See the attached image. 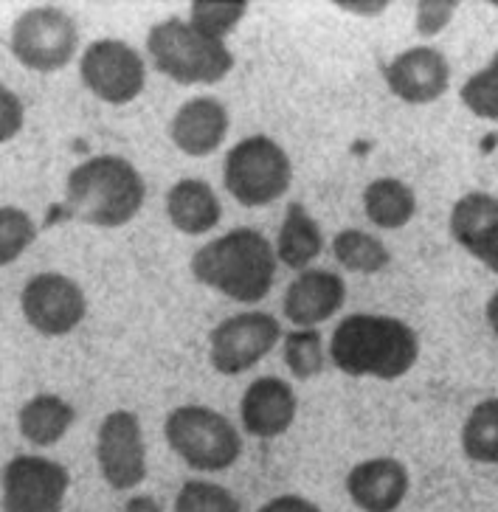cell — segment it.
Segmentation results:
<instances>
[{
  "mask_svg": "<svg viewBox=\"0 0 498 512\" xmlns=\"http://www.w3.org/2000/svg\"><path fill=\"white\" fill-rule=\"evenodd\" d=\"M276 268L279 259L273 242L262 231L248 226L231 228L228 234L214 237L189 259V271L200 285L245 307H254L271 296Z\"/></svg>",
  "mask_w": 498,
  "mask_h": 512,
  "instance_id": "obj_1",
  "label": "cell"
},
{
  "mask_svg": "<svg viewBox=\"0 0 498 512\" xmlns=\"http://www.w3.org/2000/svg\"><path fill=\"white\" fill-rule=\"evenodd\" d=\"M330 361L349 377L400 380L420 361V338L403 318L352 313L332 330Z\"/></svg>",
  "mask_w": 498,
  "mask_h": 512,
  "instance_id": "obj_2",
  "label": "cell"
},
{
  "mask_svg": "<svg viewBox=\"0 0 498 512\" xmlns=\"http://www.w3.org/2000/svg\"><path fill=\"white\" fill-rule=\"evenodd\" d=\"M65 203L88 226L121 228L144 209L147 181L133 161L116 152H102L68 172Z\"/></svg>",
  "mask_w": 498,
  "mask_h": 512,
  "instance_id": "obj_3",
  "label": "cell"
},
{
  "mask_svg": "<svg viewBox=\"0 0 498 512\" xmlns=\"http://www.w3.org/2000/svg\"><path fill=\"white\" fill-rule=\"evenodd\" d=\"M152 68L178 85H217L234 68L226 40H214L183 17L158 20L147 31Z\"/></svg>",
  "mask_w": 498,
  "mask_h": 512,
  "instance_id": "obj_4",
  "label": "cell"
},
{
  "mask_svg": "<svg viewBox=\"0 0 498 512\" xmlns=\"http://www.w3.org/2000/svg\"><path fill=\"white\" fill-rule=\"evenodd\" d=\"M169 451L197 473H223L242 456V434L217 408L186 403L172 408L164 420Z\"/></svg>",
  "mask_w": 498,
  "mask_h": 512,
  "instance_id": "obj_5",
  "label": "cell"
},
{
  "mask_svg": "<svg viewBox=\"0 0 498 512\" xmlns=\"http://www.w3.org/2000/svg\"><path fill=\"white\" fill-rule=\"evenodd\" d=\"M223 186L245 209H265L290 192L293 161L271 136L242 138L223 158Z\"/></svg>",
  "mask_w": 498,
  "mask_h": 512,
  "instance_id": "obj_6",
  "label": "cell"
},
{
  "mask_svg": "<svg viewBox=\"0 0 498 512\" xmlns=\"http://www.w3.org/2000/svg\"><path fill=\"white\" fill-rule=\"evenodd\" d=\"M9 51L34 74H57L74 62L79 26L60 6H34L17 15L9 31Z\"/></svg>",
  "mask_w": 498,
  "mask_h": 512,
  "instance_id": "obj_7",
  "label": "cell"
},
{
  "mask_svg": "<svg viewBox=\"0 0 498 512\" xmlns=\"http://www.w3.org/2000/svg\"><path fill=\"white\" fill-rule=\"evenodd\" d=\"M282 324L265 310H242L223 318L209 332V363L214 372L240 377L262 363L282 344Z\"/></svg>",
  "mask_w": 498,
  "mask_h": 512,
  "instance_id": "obj_8",
  "label": "cell"
},
{
  "mask_svg": "<svg viewBox=\"0 0 498 512\" xmlns=\"http://www.w3.org/2000/svg\"><path fill=\"white\" fill-rule=\"evenodd\" d=\"M82 85L105 105L136 102L147 85V62L127 40L99 37L79 57Z\"/></svg>",
  "mask_w": 498,
  "mask_h": 512,
  "instance_id": "obj_9",
  "label": "cell"
},
{
  "mask_svg": "<svg viewBox=\"0 0 498 512\" xmlns=\"http://www.w3.org/2000/svg\"><path fill=\"white\" fill-rule=\"evenodd\" d=\"M96 465L110 490L130 493L147 479V442L138 414L116 408L102 417L96 428Z\"/></svg>",
  "mask_w": 498,
  "mask_h": 512,
  "instance_id": "obj_10",
  "label": "cell"
},
{
  "mask_svg": "<svg viewBox=\"0 0 498 512\" xmlns=\"http://www.w3.org/2000/svg\"><path fill=\"white\" fill-rule=\"evenodd\" d=\"M20 313L43 338H65L88 318V296L65 273H34L20 290Z\"/></svg>",
  "mask_w": 498,
  "mask_h": 512,
  "instance_id": "obj_11",
  "label": "cell"
},
{
  "mask_svg": "<svg viewBox=\"0 0 498 512\" xmlns=\"http://www.w3.org/2000/svg\"><path fill=\"white\" fill-rule=\"evenodd\" d=\"M71 490L68 467L40 453L12 456L3 467V512H62Z\"/></svg>",
  "mask_w": 498,
  "mask_h": 512,
  "instance_id": "obj_12",
  "label": "cell"
},
{
  "mask_svg": "<svg viewBox=\"0 0 498 512\" xmlns=\"http://www.w3.org/2000/svg\"><path fill=\"white\" fill-rule=\"evenodd\" d=\"M383 82L406 105H434L451 88V62L439 48L411 46L383 65Z\"/></svg>",
  "mask_w": 498,
  "mask_h": 512,
  "instance_id": "obj_13",
  "label": "cell"
},
{
  "mask_svg": "<svg viewBox=\"0 0 498 512\" xmlns=\"http://www.w3.org/2000/svg\"><path fill=\"white\" fill-rule=\"evenodd\" d=\"M299 414L296 389L285 377L265 375L251 380L242 392L240 422L242 431L254 439H279L293 428Z\"/></svg>",
  "mask_w": 498,
  "mask_h": 512,
  "instance_id": "obj_14",
  "label": "cell"
},
{
  "mask_svg": "<svg viewBox=\"0 0 498 512\" xmlns=\"http://www.w3.org/2000/svg\"><path fill=\"white\" fill-rule=\"evenodd\" d=\"M451 240L490 273H498V197L468 192L453 203L448 217Z\"/></svg>",
  "mask_w": 498,
  "mask_h": 512,
  "instance_id": "obj_15",
  "label": "cell"
},
{
  "mask_svg": "<svg viewBox=\"0 0 498 512\" xmlns=\"http://www.w3.org/2000/svg\"><path fill=\"white\" fill-rule=\"evenodd\" d=\"M347 304V282L327 268H307L285 290L282 313L293 327L316 330Z\"/></svg>",
  "mask_w": 498,
  "mask_h": 512,
  "instance_id": "obj_16",
  "label": "cell"
},
{
  "mask_svg": "<svg viewBox=\"0 0 498 512\" xmlns=\"http://www.w3.org/2000/svg\"><path fill=\"white\" fill-rule=\"evenodd\" d=\"M347 496L361 512H397L411 490L408 467L394 456L363 459L347 473Z\"/></svg>",
  "mask_w": 498,
  "mask_h": 512,
  "instance_id": "obj_17",
  "label": "cell"
},
{
  "mask_svg": "<svg viewBox=\"0 0 498 512\" xmlns=\"http://www.w3.org/2000/svg\"><path fill=\"white\" fill-rule=\"evenodd\" d=\"M231 130V113L217 96H195L183 102L169 121L172 144L189 158L214 155L226 144Z\"/></svg>",
  "mask_w": 498,
  "mask_h": 512,
  "instance_id": "obj_18",
  "label": "cell"
},
{
  "mask_svg": "<svg viewBox=\"0 0 498 512\" xmlns=\"http://www.w3.org/2000/svg\"><path fill=\"white\" fill-rule=\"evenodd\" d=\"M169 226L183 237H203L223 220V203L203 178H181L169 186L164 197Z\"/></svg>",
  "mask_w": 498,
  "mask_h": 512,
  "instance_id": "obj_19",
  "label": "cell"
},
{
  "mask_svg": "<svg viewBox=\"0 0 498 512\" xmlns=\"http://www.w3.org/2000/svg\"><path fill=\"white\" fill-rule=\"evenodd\" d=\"M324 231L318 226V220L310 214V209L293 200L285 209L279 234L273 240V251L279 265H285L290 271H307L324 251Z\"/></svg>",
  "mask_w": 498,
  "mask_h": 512,
  "instance_id": "obj_20",
  "label": "cell"
},
{
  "mask_svg": "<svg viewBox=\"0 0 498 512\" xmlns=\"http://www.w3.org/2000/svg\"><path fill=\"white\" fill-rule=\"evenodd\" d=\"M76 408L60 394H34L17 411V431L34 448H54L74 428Z\"/></svg>",
  "mask_w": 498,
  "mask_h": 512,
  "instance_id": "obj_21",
  "label": "cell"
},
{
  "mask_svg": "<svg viewBox=\"0 0 498 512\" xmlns=\"http://www.w3.org/2000/svg\"><path fill=\"white\" fill-rule=\"evenodd\" d=\"M363 214L380 231H400L417 214V195L406 181L383 175L363 189Z\"/></svg>",
  "mask_w": 498,
  "mask_h": 512,
  "instance_id": "obj_22",
  "label": "cell"
},
{
  "mask_svg": "<svg viewBox=\"0 0 498 512\" xmlns=\"http://www.w3.org/2000/svg\"><path fill=\"white\" fill-rule=\"evenodd\" d=\"M332 256L335 262L349 273H363V276H372L389 268L392 254L386 248V242L363 231V228H344L332 237Z\"/></svg>",
  "mask_w": 498,
  "mask_h": 512,
  "instance_id": "obj_23",
  "label": "cell"
},
{
  "mask_svg": "<svg viewBox=\"0 0 498 512\" xmlns=\"http://www.w3.org/2000/svg\"><path fill=\"white\" fill-rule=\"evenodd\" d=\"M459 442L470 462L498 465V397H487L470 408Z\"/></svg>",
  "mask_w": 498,
  "mask_h": 512,
  "instance_id": "obj_24",
  "label": "cell"
},
{
  "mask_svg": "<svg viewBox=\"0 0 498 512\" xmlns=\"http://www.w3.org/2000/svg\"><path fill=\"white\" fill-rule=\"evenodd\" d=\"M282 358L296 380H313L324 369V341L321 332L293 327L282 335Z\"/></svg>",
  "mask_w": 498,
  "mask_h": 512,
  "instance_id": "obj_25",
  "label": "cell"
},
{
  "mask_svg": "<svg viewBox=\"0 0 498 512\" xmlns=\"http://www.w3.org/2000/svg\"><path fill=\"white\" fill-rule=\"evenodd\" d=\"M245 17H248L245 0H195L189 6L186 20L214 40H226L231 31H237Z\"/></svg>",
  "mask_w": 498,
  "mask_h": 512,
  "instance_id": "obj_26",
  "label": "cell"
},
{
  "mask_svg": "<svg viewBox=\"0 0 498 512\" xmlns=\"http://www.w3.org/2000/svg\"><path fill=\"white\" fill-rule=\"evenodd\" d=\"M37 242V223L20 206H0V268L15 265Z\"/></svg>",
  "mask_w": 498,
  "mask_h": 512,
  "instance_id": "obj_27",
  "label": "cell"
},
{
  "mask_svg": "<svg viewBox=\"0 0 498 512\" xmlns=\"http://www.w3.org/2000/svg\"><path fill=\"white\" fill-rule=\"evenodd\" d=\"M172 512H242V504L223 484L209 479H189L181 484Z\"/></svg>",
  "mask_w": 498,
  "mask_h": 512,
  "instance_id": "obj_28",
  "label": "cell"
},
{
  "mask_svg": "<svg viewBox=\"0 0 498 512\" xmlns=\"http://www.w3.org/2000/svg\"><path fill=\"white\" fill-rule=\"evenodd\" d=\"M459 99L476 119L498 124V51L490 57V62L484 65L482 71H476V74L465 79Z\"/></svg>",
  "mask_w": 498,
  "mask_h": 512,
  "instance_id": "obj_29",
  "label": "cell"
},
{
  "mask_svg": "<svg viewBox=\"0 0 498 512\" xmlns=\"http://www.w3.org/2000/svg\"><path fill=\"white\" fill-rule=\"evenodd\" d=\"M456 12H459L456 0H420L414 6V29L425 40L439 37L442 31L451 26Z\"/></svg>",
  "mask_w": 498,
  "mask_h": 512,
  "instance_id": "obj_30",
  "label": "cell"
},
{
  "mask_svg": "<svg viewBox=\"0 0 498 512\" xmlns=\"http://www.w3.org/2000/svg\"><path fill=\"white\" fill-rule=\"evenodd\" d=\"M26 127V105L9 85L0 82V144L15 141Z\"/></svg>",
  "mask_w": 498,
  "mask_h": 512,
  "instance_id": "obj_31",
  "label": "cell"
},
{
  "mask_svg": "<svg viewBox=\"0 0 498 512\" xmlns=\"http://www.w3.org/2000/svg\"><path fill=\"white\" fill-rule=\"evenodd\" d=\"M338 12H347L352 17H363V20H372V17H380L392 3L389 0H335L332 3Z\"/></svg>",
  "mask_w": 498,
  "mask_h": 512,
  "instance_id": "obj_32",
  "label": "cell"
},
{
  "mask_svg": "<svg viewBox=\"0 0 498 512\" xmlns=\"http://www.w3.org/2000/svg\"><path fill=\"white\" fill-rule=\"evenodd\" d=\"M257 512H321L318 504H313L310 498L296 496V493H285V496H276L271 501H265Z\"/></svg>",
  "mask_w": 498,
  "mask_h": 512,
  "instance_id": "obj_33",
  "label": "cell"
},
{
  "mask_svg": "<svg viewBox=\"0 0 498 512\" xmlns=\"http://www.w3.org/2000/svg\"><path fill=\"white\" fill-rule=\"evenodd\" d=\"M121 512H164V507H161L152 496L138 493V496L127 498V504H124V510Z\"/></svg>",
  "mask_w": 498,
  "mask_h": 512,
  "instance_id": "obj_34",
  "label": "cell"
},
{
  "mask_svg": "<svg viewBox=\"0 0 498 512\" xmlns=\"http://www.w3.org/2000/svg\"><path fill=\"white\" fill-rule=\"evenodd\" d=\"M484 318H487V327H490L493 335L498 338V290L487 299V304H484Z\"/></svg>",
  "mask_w": 498,
  "mask_h": 512,
  "instance_id": "obj_35",
  "label": "cell"
}]
</instances>
